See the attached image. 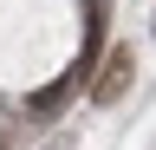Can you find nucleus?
<instances>
[{
    "instance_id": "nucleus-1",
    "label": "nucleus",
    "mask_w": 156,
    "mask_h": 150,
    "mask_svg": "<svg viewBox=\"0 0 156 150\" xmlns=\"http://www.w3.org/2000/svg\"><path fill=\"white\" fill-rule=\"evenodd\" d=\"M130 72H136L130 46H111V52H104V72L91 79V104H117V98H124V85H130Z\"/></svg>"
},
{
    "instance_id": "nucleus-2",
    "label": "nucleus",
    "mask_w": 156,
    "mask_h": 150,
    "mask_svg": "<svg viewBox=\"0 0 156 150\" xmlns=\"http://www.w3.org/2000/svg\"><path fill=\"white\" fill-rule=\"evenodd\" d=\"M78 85H85V72H78V65H72V72H58V79H52V85H39V91H33V98H26V111H33V118H52V111H58V104H65V98H72V91H78Z\"/></svg>"
}]
</instances>
